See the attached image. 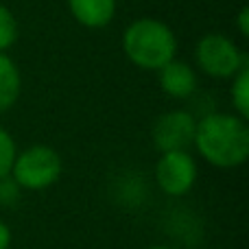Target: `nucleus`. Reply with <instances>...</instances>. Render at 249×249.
I'll use <instances>...</instances> for the list:
<instances>
[{
  "instance_id": "nucleus-1",
  "label": "nucleus",
  "mask_w": 249,
  "mask_h": 249,
  "mask_svg": "<svg viewBox=\"0 0 249 249\" xmlns=\"http://www.w3.org/2000/svg\"><path fill=\"white\" fill-rule=\"evenodd\" d=\"M193 144L212 166L236 168L249 158V124L236 114H206L201 121H197Z\"/></svg>"
},
{
  "instance_id": "nucleus-2",
  "label": "nucleus",
  "mask_w": 249,
  "mask_h": 249,
  "mask_svg": "<svg viewBox=\"0 0 249 249\" xmlns=\"http://www.w3.org/2000/svg\"><path fill=\"white\" fill-rule=\"evenodd\" d=\"M123 53L136 68L158 72L175 59L177 35L158 18H138L123 31Z\"/></svg>"
},
{
  "instance_id": "nucleus-3",
  "label": "nucleus",
  "mask_w": 249,
  "mask_h": 249,
  "mask_svg": "<svg viewBox=\"0 0 249 249\" xmlns=\"http://www.w3.org/2000/svg\"><path fill=\"white\" fill-rule=\"evenodd\" d=\"M61 155L48 144H33L13 160L11 179L20 190H46L61 177Z\"/></svg>"
},
{
  "instance_id": "nucleus-4",
  "label": "nucleus",
  "mask_w": 249,
  "mask_h": 249,
  "mask_svg": "<svg viewBox=\"0 0 249 249\" xmlns=\"http://www.w3.org/2000/svg\"><path fill=\"white\" fill-rule=\"evenodd\" d=\"M195 61L203 74L212 79H232L249 64L243 48L225 33H206L195 46Z\"/></svg>"
},
{
  "instance_id": "nucleus-5",
  "label": "nucleus",
  "mask_w": 249,
  "mask_h": 249,
  "mask_svg": "<svg viewBox=\"0 0 249 249\" xmlns=\"http://www.w3.org/2000/svg\"><path fill=\"white\" fill-rule=\"evenodd\" d=\"M155 181L171 197L186 195L197 181V162L188 151L162 153L155 164Z\"/></svg>"
},
{
  "instance_id": "nucleus-6",
  "label": "nucleus",
  "mask_w": 249,
  "mask_h": 249,
  "mask_svg": "<svg viewBox=\"0 0 249 249\" xmlns=\"http://www.w3.org/2000/svg\"><path fill=\"white\" fill-rule=\"evenodd\" d=\"M197 118L186 109H171L155 121L151 138L160 153L168 151H188L195 140Z\"/></svg>"
},
{
  "instance_id": "nucleus-7",
  "label": "nucleus",
  "mask_w": 249,
  "mask_h": 249,
  "mask_svg": "<svg viewBox=\"0 0 249 249\" xmlns=\"http://www.w3.org/2000/svg\"><path fill=\"white\" fill-rule=\"evenodd\" d=\"M158 83L160 90L166 96L177 101L190 99L197 90V72L195 68L188 64V61L181 59H171L164 68L158 70Z\"/></svg>"
},
{
  "instance_id": "nucleus-8",
  "label": "nucleus",
  "mask_w": 249,
  "mask_h": 249,
  "mask_svg": "<svg viewBox=\"0 0 249 249\" xmlns=\"http://www.w3.org/2000/svg\"><path fill=\"white\" fill-rule=\"evenodd\" d=\"M68 11L86 29H103L114 20L118 0H66Z\"/></svg>"
},
{
  "instance_id": "nucleus-9",
  "label": "nucleus",
  "mask_w": 249,
  "mask_h": 249,
  "mask_svg": "<svg viewBox=\"0 0 249 249\" xmlns=\"http://www.w3.org/2000/svg\"><path fill=\"white\" fill-rule=\"evenodd\" d=\"M20 94H22L20 68L7 53H0V116L18 103Z\"/></svg>"
},
{
  "instance_id": "nucleus-10",
  "label": "nucleus",
  "mask_w": 249,
  "mask_h": 249,
  "mask_svg": "<svg viewBox=\"0 0 249 249\" xmlns=\"http://www.w3.org/2000/svg\"><path fill=\"white\" fill-rule=\"evenodd\" d=\"M230 96H232L234 114L247 121L249 118V64L243 66V68L232 77Z\"/></svg>"
},
{
  "instance_id": "nucleus-11",
  "label": "nucleus",
  "mask_w": 249,
  "mask_h": 249,
  "mask_svg": "<svg viewBox=\"0 0 249 249\" xmlns=\"http://www.w3.org/2000/svg\"><path fill=\"white\" fill-rule=\"evenodd\" d=\"M18 35H20V26L13 11L0 4V53H7L18 42Z\"/></svg>"
},
{
  "instance_id": "nucleus-12",
  "label": "nucleus",
  "mask_w": 249,
  "mask_h": 249,
  "mask_svg": "<svg viewBox=\"0 0 249 249\" xmlns=\"http://www.w3.org/2000/svg\"><path fill=\"white\" fill-rule=\"evenodd\" d=\"M18 155L16 140L4 127H0V177H7L11 173L13 160Z\"/></svg>"
},
{
  "instance_id": "nucleus-13",
  "label": "nucleus",
  "mask_w": 249,
  "mask_h": 249,
  "mask_svg": "<svg viewBox=\"0 0 249 249\" xmlns=\"http://www.w3.org/2000/svg\"><path fill=\"white\" fill-rule=\"evenodd\" d=\"M18 193H20V186L11 179V175L0 177V206H11V203H16Z\"/></svg>"
},
{
  "instance_id": "nucleus-14",
  "label": "nucleus",
  "mask_w": 249,
  "mask_h": 249,
  "mask_svg": "<svg viewBox=\"0 0 249 249\" xmlns=\"http://www.w3.org/2000/svg\"><path fill=\"white\" fill-rule=\"evenodd\" d=\"M236 29L241 33V37H249V7L243 4L236 13Z\"/></svg>"
},
{
  "instance_id": "nucleus-15",
  "label": "nucleus",
  "mask_w": 249,
  "mask_h": 249,
  "mask_svg": "<svg viewBox=\"0 0 249 249\" xmlns=\"http://www.w3.org/2000/svg\"><path fill=\"white\" fill-rule=\"evenodd\" d=\"M11 245V230L4 221H0V249H9Z\"/></svg>"
},
{
  "instance_id": "nucleus-16",
  "label": "nucleus",
  "mask_w": 249,
  "mask_h": 249,
  "mask_svg": "<svg viewBox=\"0 0 249 249\" xmlns=\"http://www.w3.org/2000/svg\"><path fill=\"white\" fill-rule=\"evenodd\" d=\"M149 249H173V247H166V245H153V247H149Z\"/></svg>"
}]
</instances>
